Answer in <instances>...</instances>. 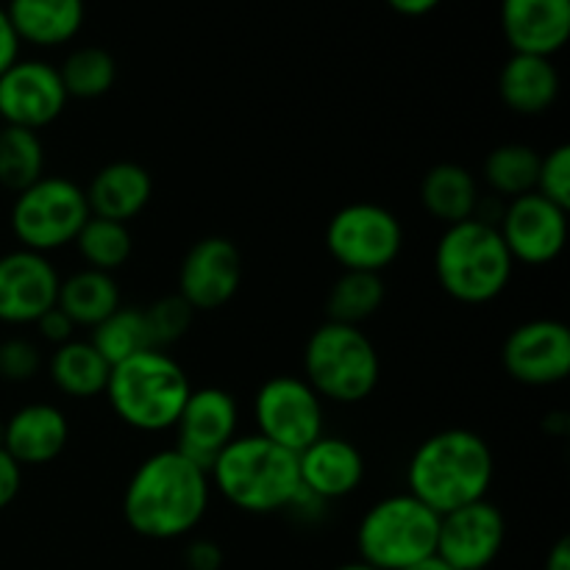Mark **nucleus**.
Returning <instances> with one entry per match:
<instances>
[{
  "label": "nucleus",
  "instance_id": "42",
  "mask_svg": "<svg viewBox=\"0 0 570 570\" xmlns=\"http://www.w3.org/2000/svg\"><path fill=\"white\" fill-rule=\"evenodd\" d=\"M404 570H454V568H451L449 562L443 560V557L432 554V557H426V560H417L415 566H410V568H404Z\"/></svg>",
  "mask_w": 570,
  "mask_h": 570
},
{
  "label": "nucleus",
  "instance_id": "34",
  "mask_svg": "<svg viewBox=\"0 0 570 570\" xmlns=\"http://www.w3.org/2000/svg\"><path fill=\"white\" fill-rule=\"evenodd\" d=\"M534 193L549 198L551 204L570 209V148L557 145L549 154H540V170Z\"/></svg>",
  "mask_w": 570,
  "mask_h": 570
},
{
  "label": "nucleus",
  "instance_id": "28",
  "mask_svg": "<svg viewBox=\"0 0 570 570\" xmlns=\"http://www.w3.org/2000/svg\"><path fill=\"white\" fill-rule=\"evenodd\" d=\"M540 170V154L532 145L504 142L488 154L482 165V178L493 198L512 200L534 193Z\"/></svg>",
  "mask_w": 570,
  "mask_h": 570
},
{
  "label": "nucleus",
  "instance_id": "43",
  "mask_svg": "<svg viewBox=\"0 0 570 570\" xmlns=\"http://www.w3.org/2000/svg\"><path fill=\"white\" fill-rule=\"evenodd\" d=\"M334 570H376V568L365 566V562H348V566H340V568H334Z\"/></svg>",
  "mask_w": 570,
  "mask_h": 570
},
{
  "label": "nucleus",
  "instance_id": "36",
  "mask_svg": "<svg viewBox=\"0 0 570 570\" xmlns=\"http://www.w3.org/2000/svg\"><path fill=\"white\" fill-rule=\"evenodd\" d=\"M33 326H37L39 337H42L45 343L53 345V348H56V345L70 343V340L76 337V323H72L70 317H67L65 312L59 309V306H53V309L45 312V315L39 317Z\"/></svg>",
  "mask_w": 570,
  "mask_h": 570
},
{
  "label": "nucleus",
  "instance_id": "27",
  "mask_svg": "<svg viewBox=\"0 0 570 570\" xmlns=\"http://www.w3.org/2000/svg\"><path fill=\"white\" fill-rule=\"evenodd\" d=\"M387 298V287L379 273L343 271L326 295V321L360 326L379 315Z\"/></svg>",
  "mask_w": 570,
  "mask_h": 570
},
{
  "label": "nucleus",
  "instance_id": "41",
  "mask_svg": "<svg viewBox=\"0 0 570 570\" xmlns=\"http://www.w3.org/2000/svg\"><path fill=\"white\" fill-rule=\"evenodd\" d=\"M546 570H570V540L560 538L546 557Z\"/></svg>",
  "mask_w": 570,
  "mask_h": 570
},
{
  "label": "nucleus",
  "instance_id": "22",
  "mask_svg": "<svg viewBox=\"0 0 570 570\" xmlns=\"http://www.w3.org/2000/svg\"><path fill=\"white\" fill-rule=\"evenodd\" d=\"M560 70L546 56L512 53L499 72V98L521 117H540L560 98Z\"/></svg>",
  "mask_w": 570,
  "mask_h": 570
},
{
  "label": "nucleus",
  "instance_id": "39",
  "mask_svg": "<svg viewBox=\"0 0 570 570\" xmlns=\"http://www.w3.org/2000/svg\"><path fill=\"white\" fill-rule=\"evenodd\" d=\"M20 45L22 42L11 28L9 14H6V9H0V76L20 59Z\"/></svg>",
  "mask_w": 570,
  "mask_h": 570
},
{
  "label": "nucleus",
  "instance_id": "7",
  "mask_svg": "<svg viewBox=\"0 0 570 570\" xmlns=\"http://www.w3.org/2000/svg\"><path fill=\"white\" fill-rule=\"evenodd\" d=\"M440 515L410 493L376 501L356 527L360 562L376 570H404L438 551Z\"/></svg>",
  "mask_w": 570,
  "mask_h": 570
},
{
  "label": "nucleus",
  "instance_id": "3",
  "mask_svg": "<svg viewBox=\"0 0 570 570\" xmlns=\"http://www.w3.org/2000/svg\"><path fill=\"white\" fill-rule=\"evenodd\" d=\"M209 482L223 499L248 515L289 510L301 490L298 454L259 434H237L209 468Z\"/></svg>",
  "mask_w": 570,
  "mask_h": 570
},
{
  "label": "nucleus",
  "instance_id": "29",
  "mask_svg": "<svg viewBox=\"0 0 570 570\" xmlns=\"http://www.w3.org/2000/svg\"><path fill=\"white\" fill-rule=\"evenodd\" d=\"M45 176V142L37 131L0 126V187L22 193Z\"/></svg>",
  "mask_w": 570,
  "mask_h": 570
},
{
  "label": "nucleus",
  "instance_id": "15",
  "mask_svg": "<svg viewBox=\"0 0 570 570\" xmlns=\"http://www.w3.org/2000/svg\"><path fill=\"white\" fill-rule=\"evenodd\" d=\"M507 540V518L490 499L440 515L438 551L454 570H484L499 560Z\"/></svg>",
  "mask_w": 570,
  "mask_h": 570
},
{
  "label": "nucleus",
  "instance_id": "17",
  "mask_svg": "<svg viewBox=\"0 0 570 570\" xmlns=\"http://www.w3.org/2000/svg\"><path fill=\"white\" fill-rule=\"evenodd\" d=\"M239 406L228 390L193 387L176 426V449L209 471L215 456L237 438Z\"/></svg>",
  "mask_w": 570,
  "mask_h": 570
},
{
  "label": "nucleus",
  "instance_id": "9",
  "mask_svg": "<svg viewBox=\"0 0 570 570\" xmlns=\"http://www.w3.org/2000/svg\"><path fill=\"white\" fill-rule=\"evenodd\" d=\"M326 250L343 271L382 276L404 250V226L387 206L356 200L332 215L326 226Z\"/></svg>",
  "mask_w": 570,
  "mask_h": 570
},
{
  "label": "nucleus",
  "instance_id": "37",
  "mask_svg": "<svg viewBox=\"0 0 570 570\" xmlns=\"http://www.w3.org/2000/svg\"><path fill=\"white\" fill-rule=\"evenodd\" d=\"M22 490V468L0 445V512L9 510Z\"/></svg>",
  "mask_w": 570,
  "mask_h": 570
},
{
  "label": "nucleus",
  "instance_id": "5",
  "mask_svg": "<svg viewBox=\"0 0 570 570\" xmlns=\"http://www.w3.org/2000/svg\"><path fill=\"white\" fill-rule=\"evenodd\" d=\"M512 273H515V262L499 228L479 217L445 226L434 245V276H438L440 289L456 304H490L504 295Z\"/></svg>",
  "mask_w": 570,
  "mask_h": 570
},
{
  "label": "nucleus",
  "instance_id": "32",
  "mask_svg": "<svg viewBox=\"0 0 570 570\" xmlns=\"http://www.w3.org/2000/svg\"><path fill=\"white\" fill-rule=\"evenodd\" d=\"M89 343L98 348V354L109 365H117V362L128 360V356L154 348L145 309H139V306H120V309H115L104 323L92 328Z\"/></svg>",
  "mask_w": 570,
  "mask_h": 570
},
{
  "label": "nucleus",
  "instance_id": "31",
  "mask_svg": "<svg viewBox=\"0 0 570 570\" xmlns=\"http://www.w3.org/2000/svg\"><path fill=\"white\" fill-rule=\"evenodd\" d=\"M59 78L65 83L67 98H104L117 81V61L109 50L87 45V48H76L65 56V61L59 65Z\"/></svg>",
  "mask_w": 570,
  "mask_h": 570
},
{
  "label": "nucleus",
  "instance_id": "6",
  "mask_svg": "<svg viewBox=\"0 0 570 570\" xmlns=\"http://www.w3.org/2000/svg\"><path fill=\"white\" fill-rule=\"evenodd\" d=\"M304 379L328 404H362L376 393L382 356L360 326L326 321L304 345Z\"/></svg>",
  "mask_w": 570,
  "mask_h": 570
},
{
  "label": "nucleus",
  "instance_id": "13",
  "mask_svg": "<svg viewBox=\"0 0 570 570\" xmlns=\"http://www.w3.org/2000/svg\"><path fill=\"white\" fill-rule=\"evenodd\" d=\"M59 67L42 59H17L0 76V122L42 131L53 126L67 106Z\"/></svg>",
  "mask_w": 570,
  "mask_h": 570
},
{
  "label": "nucleus",
  "instance_id": "10",
  "mask_svg": "<svg viewBox=\"0 0 570 570\" xmlns=\"http://www.w3.org/2000/svg\"><path fill=\"white\" fill-rule=\"evenodd\" d=\"M256 434L278 449L301 454L306 445L326 434V401L309 387L304 376L282 373L271 376L254 395Z\"/></svg>",
  "mask_w": 570,
  "mask_h": 570
},
{
  "label": "nucleus",
  "instance_id": "1",
  "mask_svg": "<svg viewBox=\"0 0 570 570\" xmlns=\"http://www.w3.org/2000/svg\"><path fill=\"white\" fill-rule=\"evenodd\" d=\"M209 471L178 449H161L134 468L122 490V518L148 540L187 538L209 510Z\"/></svg>",
  "mask_w": 570,
  "mask_h": 570
},
{
  "label": "nucleus",
  "instance_id": "14",
  "mask_svg": "<svg viewBox=\"0 0 570 570\" xmlns=\"http://www.w3.org/2000/svg\"><path fill=\"white\" fill-rule=\"evenodd\" d=\"M243 284V254L237 243L220 234L189 245L178 267V295L195 312L223 309Z\"/></svg>",
  "mask_w": 570,
  "mask_h": 570
},
{
  "label": "nucleus",
  "instance_id": "19",
  "mask_svg": "<svg viewBox=\"0 0 570 570\" xmlns=\"http://www.w3.org/2000/svg\"><path fill=\"white\" fill-rule=\"evenodd\" d=\"M365 456L348 438L321 434L298 454L301 488L323 504L354 495L365 482Z\"/></svg>",
  "mask_w": 570,
  "mask_h": 570
},
{
  "label": "nucleus",
  "instance_id": "23",
  "mask_svg": "<svg viewBox=\"0 0 570 570\" xmlns=\"http://www.w3.org/2000/svg\"><path fill=\"white\" fill-rule=\"evenodd\" d=\"M17 39L33 48H59L78 37L83 0H9L6 6Z\"/></svg>",
  "mask_w": 570,
  "mask_h": 570
},
{
  "label": "nucleus",
  "instance_id": "21",
  "mask_svg": "<svg viewBox=\"0 0 570 570\" xmlns=\"http://www.w3.org/2000/svg\"><path fill=\"white\" fill-rule=\"evenodd\" d=\"M89 215L115 223H131L148 209L154 198V176L139 161L117 159L100 167L83 187Z\"/></svg>",
  "mask_w": 570,
  "mask_h": 570
},
{
  "label": "nucleus",
  "instance_id": "20",
  "mask_svg": "<svg viewBox=\"0 0 570 570\" xmlns=\"http://www.w3.org/2000/svg\"><path fill=\"white\" fill-rule=\"evenodd\" d=\"M501 31L512 53L551 59L570 39V0H501Z\"/></svg>",
  "mask_w": 570,
  "mask_h": 570
},
{
  "label": "nucleus",
  "instance_id": "35",
  "mask_svg": "<svg viewBox=\"0 0 570 570\" xmlns=\"http://www.w3.org/2000/svg\"><path fill=\"white\" fill-rule=\"evenodd\" d=\"M42 351L28 337H9L0 343V379L3 382L26 384L42 371Z\"/></svg>",
  "mask_w": 570,
  "mask_h": 570
},
{
  "label": "nucleus",
  "instance_id": "18",
  "mask_svg": "<svg viewBox=\"0 0 570 570\" xmlns=\"http://www.w3.org/2000/svg\"><path fill=\"white\" fill-rule=\"evenodd\" d=\"M70 443V421L65 410L48 401H33L11 412L0 426V445L20 468L50 465Z\"/></svg>",
  "mask_w": 570,
  "mask_h": 570
},
{
  "label": "nucleus",
  "instance_id": "2",
  "mask_svg": "<svg viewBox=\"0 0 570 570\" xmlns=\"http://www.w3.org/2000/svg\"><path fill=\"white\" fill-rule=\"evenodd\" d=\"M495 456L488 440L471 429H443L423 440L406 462V493L445 515L488 499Z\"/></svg>",
  "mask_w": 570,
  "mask_h": 570
},
{
  "label": "nucleus",
  "instance_id": "30",
  "mask_svg": "<svg viewBox=\"0 0 570 570\" xmlns=\"http://www.w3.org/2000/svg\"><path fill=\"white\" fill-rule=\"evenodd\" d=\"M72 245H76L78 256L83 259V267L111 273V276L120 267H126V262L134 254L131 228L126 223L104 220V217H89Z\"/></svg>",
  "mask_w": 570,
  "mask_h": 570
},
{
  "label": "nucleus",
  "instance_id": "40",
  "mask_svg": "<svg viewBox=\"0 0 570 570\" xmlns=\"http://www.w3.org/2000/svg\"><path fill=\"white\" fill-rule=\"evenodd\" d=\"M395 14H404V17H423V14H432L443 0H384Z\"/></svg>",
  "mask_w": 570,
  "mask_h": 570
},
{
  "label": "nucleus",
  "instance_id": "4",
  "mask_svg": "<svg viewBox=\"0 0 570 570\" xmlns=\"http://www.w3.org/2000/svg\"><path fill=\"white\" fill-rule=\"evenodd\" d=\"M189 393L187 371L167 351L148 348L111 365L104 395L122 426L161 434L176 426Z\"/></svg>",
  "mask_w": 570,
  "mask_h": 570
},
{
  "label": "nucleus",
  "instance_id": "38",
  "mask_svg": "<svg viewBox=\"0 0 570 570\" xmlns=\"http://www.w3.org/2000/svg\"><path fill=\"white\" fill-rule=\"evenodd\" d=\"M184 562H187L189 570H220L223 549L212 540H193L184 551Z\"/></svg>",
  "mask_w": 570,
  "mask_h": 570
},
{
  "label": "nucleus",
  "instance_id": "26",
  "mask_svg": "<svg viewBox=\"0 0 570 570\" xmlns=\"http://www.w3.org/2000/svg\"><path fill=\"white\" fill-rule=\"evenodd\" d=\"M56 306L76 323V328L92 332L98 323H104L111 312L122 306L120 287H117V278L111 273L81 267V271L61 278Z\"/></svg>",
  "mask_w": 570,
  "mask_h": 570
},
{
  "label": "nucleus",
  "instance_id": "11",
  "mask_svg": "<svg viewBox=\"0 0 570 570\" xmlns=\"http://www.w3.org/2000/svg\"><path fill=\"white\" fill-rule=\"evenodd\" d=\"M495 228L515 265L546 267L566 250L568 209L551 204L540 193H527L507 200Z\"/></svg>",
  "mask_w": 570,
  "mask_h": 570
},
{
  "label": "nucleus",
  "instance_id": "24",
  "mask_svg": "<svg viewBox=\"0 0 570 570\" xmlns=\"http://www.w3.org/2000/svg\"><path fill=\"white\" fill-rule=\"evenodd\" d=\"M479 200L482 195H479L476 176L456 161H440L429 167L421 181L423 209L443 226L476 217Z\"/></svg>",
  "mask_w": 570,
  "mask_h": 570
},
{
  "label": "nucleus",
  "instance_id": "12",
  "mask_svg": "<svg viewBox=\"0 0 570 570\" xmlns=\"http://www.w3.org/2000/svg\"><path fill=\"white\" fill-rule=\"evenodd\" d=\"M501 365L523 387H554L570 376V328L554 317L518 323L501 345Z\"/></svg>",
  "mask_w": 570,
  "mask_h": 570
},
{
  "label": "nucleus",
  "instance_id": "16",
  "mask_svg": "<svg viewBox=\"0 0 570 570\" xmlns=\"http://www.w3.org/2000/svg\"><path fill=\"white\" fill-rule=\"evenodd\" d=\"M61 276L50 256L14 248L0 256V323L33 326L59 298Z\"/></svg>",
  "mask_w": 570,
  "mask_h": 570
},
{
  "label": "nucleus",
  "instance_id": "33",
  "mask_svg": "<svg viewBox=\"0 0 570 570\" xmlns=\"http://www.w3.org/2000/svg\"><path fill=\"white\" fill-rule=\"evenodd\" d=\"M145 321H148L154 348L165 351L167 345H176L178 340H184V334L189 332L195 321V309L178 293L161 295L145 309Z\"/></svg>",
  "mask_w": 570,
  "mask_h": 570
},
{
  "label": "nucleus",
  "instance_id": "25",
  "mask_svg": "<svg viewBox=\"0 0 570 570\" xmlns=\"http://www.w3.org/2000/svg\"><path fill=\"white\" fill-rule=\"evenodd\" d=\"M111 365L98 354L89 340H76L56 345L48 356L50 384L67 399L89 401L106 393Z\"/></svg>",
  "mask_w": 570,
  "mask_h": 570
},
{
  "label": "nucleus",
  "instance_id": "8",
  "mask_svg": "<svg viewBox=\"0 0 570 570\" xmlns=\"http://www.w3.org/2000/svg\"><path fill=\"white\" fill-rule=\"evenodd\" d=\"M89 217L92 215L81 184L45 173L39 181L14 195L9 226L20 248L48 256L76 243Z\"/></svg>",
  "mask_w": 570,
  "mask_h": 570
}]
</instances>
